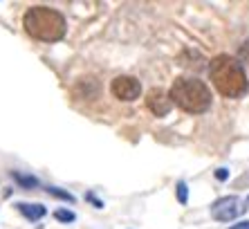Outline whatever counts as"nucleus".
Masks as SVG:
<instances>
[{
    "label": "nucleus",
    "instance_id": "nucleus-1",
    "mask_svg": "<svg viewBox=\"0 0 249 229\" xmlns=\"http://www.w3.org/2000/svg\"><path fill=\"white\" fill-rule=\"evenodd\" d=\"M209 79L213 83V88L227 99H238L247 95L249 81L245 75V68L238 58L229 57V54H218L211 58L209 63Z\"/></svg>",
    "mask_w": 249,
    "mask_h": 229
},
{
    "label": "nucleus",
    "instance_id": "nucleus-2",
    "mask_svg": "<svg viewBox=\"0 0 249 229\" xmlns=\"http://www.w3.org/2000/svg\"><path fill=\"white\" fill-rule=\"evenodd\" d=\"M23 27L32 38L56 43L65 36L68 25H65L63 14L52 7H29L23 16Z\"/></svg>",
    "mask_w": 249,
    "mask_h": 229
},
{
    "label": "nucleus",
    "instance_id": "nucleus-3",
    "mask_svg": "<svg viewBox=\"0 0 249 229\" xmlns=\"http://www.w3.org/2000/svg\"><path fill=\"white\" fill-rule=\"evenodd\" d=\"M168 99L178 108H182L184 113H191V114L207 113L211 108V101H213L207 83L200 79H193V76H178L173 81L171 90H168Z\"/></svg>",
    "mask_w": 249,
    "mask_h": 229
},
{
    "label": "nucleus",
    "instance_id": "nucleus-4",
    "mask_svg": "<svg viewBox=\"0 0 249 229\" xmlns=\"http://www.w3.org/2000/svg\"><path fill=\"white\" fill-rule=\"evenodd\" d=\"M245 209L247 207L243 205V200L238 195H225V198H220V200H215L211 205V216L218 223H231V220L243 216Z\"/></svg>",
    "mask_w": 249,
    "mask_h": 229
},
{
    "label": "nucleus",
    "instance_id": "nucleus-5",
    "mask_svg": "<svg viewBox=\"0 0 249 229\" xmlns=\"http://www.w3.org/2000/svg\"><path fill=\"white\" fill-rule=\"evenodd\" d=\"M110 90L119 101H135L142 95V83L135 76L122 75V76H117V79H112Z\"/></svg>",
    "mask_w": 249,
    "mask_h": 229
},
{
    "label": "nucleus",
    "instance_id": "nucleus-6",
    "mask_svg": "<svg viewBox=\"0 0 249 229\" xmlns=\"http://www.w3.org/2000/svg\"><path fill=\"white\" fill-rule=\"evenodd\" d=\"M146 108L151 110L155 117H166V114L171 113V108H173V103H171V99H168L166 90H162V88H153V90L148 92V97H146Z\"/></svg>",
    "mask_w": 249,
    "mask_h": 229
},
{
    "label": "nucleus",
    "instance_id": "nucleus-7",
    "mask_svg": "<svg viewBox=\"0 0 249 229\" xmlns=\"http://www.w3.org/2000/svg\"><path fill=\"white\" fill-rule=\"evenodd\" d=\"M16 207H18V211L23 213L27 220H32V223H34V220H41L47 213V209L43 205H38V202H18Z\"/></svg>",
    "mask_w": 249,
    "mask_h": 229
},
{
    "label": "nucleus",
    "instance_id": "nucleus-8",
    "mask_svg": "<svg viewBox=\"0 0 249 229\" xmlns=\"http://www.w3.org/2000/svg\"><path fill=\"white\" fill-rule=\"evenodd\" d=\"M12 175L20 187H25V189H34V187H38V180H36L34 175H25V173H18V171H14Z\"/></svg>",
    "mask_w": 249,
    "mask_h": 229
},
{
    "label": "nucleus",
    "instance_id": "nucleus-9",
    "mask_svg": "<svg viewBox=\"0 0 249 229\" xmlns=\"http://www.w3.org/2000/svg\"><path fill=\"white\" fill-rule=\"evenodd\" d=\"M47 193L54 195V198H61V200H65V202H74V195L63 189H58V187H47Z\"/></svg>",
    "mask_w": 249,
    "mask_h": 229
},
{
    "label": "nucleus",
    "instance_id": "nucleus-10",
    "mask_svg": "<svg viewBox=\"0 0 249 229\" xmlns=\"http://www.w3.org/2000/svg\"><path fill=\"white\" fill-rule=\"evenodd\" d=\"M54 218H56L58 223H74L76 220L74 211H70V209H56V211H54Z\"/></svg>",
    "mask_w": 249,
    "mask_h": 229
},
{
    "label": "nucleus",
    "instance_id": "nucleus-11",
    "mask_svg": "<svg viewBox=\"0 0 249 229\" xmlns=\"http://www.w3.org/2000/svg\"><path fill=\"white\" fill-rule=\"evenodd\" d=\"M178 202H180V205H186V202H189V187H186L184 180L178 182Z\"/></svg>",
    "mask_w": 249,
    "mask_h": 229
},
{
    "label": "nucleus",
    "instance_id": "nucleus-12",
    "mask_svg": "<svg viewBox=\"0 0 249 229\" xmlns=\"http://www.w3.org/2000/svg\"><path fill=\"white\" fill-rule=\"evenodd\" d=\"M215 180L227 182V180H229V171H227V169H218V171H215Z\"/></svg>",
    "mask_w": 249,
    "mask_h": 229
},
{
    "label": "nucleus",
    "instance_id": "nucleus-13",
    "mask_svg": "<svg viewBox=\"0 0 249 229\" xmlns=\"http://www.w3.org/2000/svg\"><path fill=\"white\" fill-rule=\"evenodd\" d=\"M86 198H88V200H90V202H92V205L97 207V209H101V207H104V202L99 200V198H94V193H88Z\"/></svg>",
    "mask_w": 249,
    "mask_h": 229
},
{
    "label": "nucleus",
    "instance_id": "nucleus-14",
    "mask_svg": "<svg viewBox=\"0 0 249 229\" xmlns=\"http://www.w3.org/2000/svg\"><path fill=\"white\" fill-rule=\"evenodd\" d=\"M229 229H249V220H245V223H238V225H231Z\"/></svg>",
    "mask_w": 249,
    "mask_h": 229
},
{
    "label": "nucleus",
    "instance_id": "nucleus-15",
    "mask_svg": "<svg viewBox=\"0 0 249 229\" xmlns=\"http://www.w3.org/2000/svg\"><path fill=\"white\" fill-rule=\"evenodd\" d=\"M247 205H249V195H247Z\"/></svg>",
    "mask_w": 249,
    "mask_h": 229
}]
</instances>
